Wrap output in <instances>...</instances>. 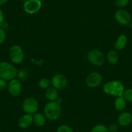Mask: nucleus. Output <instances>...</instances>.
<instances>
[{"label": "nucleus", "instance_id": "obj_1", "mask_svg": "<svg viewBox=\"0 0 132 132\" xmlns=\"http://www.w3.org/2000/svg\"><path fill=\"white\" fill-rule=\"evenodd\" d=\"M44 115L51 120H56L60 118L62 114L60 104L57 101H49L44 107Z\"/></svg>", "mask_w": 132, "mask_h": 132}, {"label": "nucleus", "instance_id": "obj_2", "mask_svg": "<svg viewBox=\"0 0 132 132\" xmlns=\"http://www.w3.org/2000/svg\"><path fill=\"white\" fill-rule=\"evenodd\" d=\"M102 89L106 94L116 97L122 96L124 91V85L119 80H111L106 82L104 84Z\"/></svg>", "mask_w": 132, "mask_h": 132}, {"label": "nucleus", "instance_id": "obj_3", "mask_svg": "<svg viewBox=\"0 0 132 132\" xmlns=\"http://www.w3.org/2000/svg\"><path fill=\"white\" fill-rule=\"evenodd\" d=\"M18 69L11 63L6 61L0 62V78L7 81L14 79L17 76Z\"/></svg>", "mask_w": 132, "mask_h": 132}, {"label": "nucleus", "instance_id": "obj_4", "mask_svg": "<svg viewBox=\"0 0 132 132\" xmlns=\"http://www.w3.org/2000/svg\"><path fill=\"white\" fill-rule=\"evenodd\" d=\"M87 59L94 65L101 67L105 63L106 58L104 53L99 49H93L87 54Z\"/></svg>", "mask_w": 132, "mask_h": 132}, {"label": "nucleus", "instance_id": "obj_5", "mask_svg": "<svg viewBox=\"0 0 132 132\" xmlns=\"http://www.w3.org/2000/svg\"><path fill=\"white\" fill-rule=\"evenodd\" d=\"M9 58L11 62L16 64L21 63L25 58V53L22 48L18 45H13L9 51Z\"/></svg>", "mask_w": 132, "mask_h": 132}, {"label": "nucleus", "instance_id": "obj_6", "mask_svg": "<svg viewBox=\"0 0 132 132\" xmlns=\"http://www.w3.org/2000/svg\"><path fill=\"white\" fill-rule=\"evenodd\" d=\"M38 102L35 98L28 97L25 98L22 103V109L26 113L32 114L37 112L38 110Z\"/></svg>", "mask_w": 132, "mask_h": 132}, {"label": "nucleus", "instance_id": "obj_7", "mask_svg": "<svg viewBox=\"0 0 132 132\" xmlns=\"http://www.w3.org/2000/svg\"><path fill=\"white\" fill-rule=\"evenodd\" d=\"M42 7L41 0H27L23 3V10L27 14H35L40 11Z\"/></svg>", "mask_w": 132, "mask_h": 132}, {"label": "nucleus", "instance_id": "obj_8", "mask_svg": "<svg viewBox=\"0 0 132 132\" xmlns=\"http://www.w3.org/2000/svg\"><path fill=\"white\" fill-rule=\"evenodd\" d=\"M115 19L117 22L121 25H128L131 20L129 12L123 9H119L115 12Z\"/></svg>", "mask_w": 132, "mask_h": 132}, {"label": "nucleus", "instance_id": "obj_9", "mask_svg": "<svg viewBox=\"0 0 132 132\" xmlns=\"http://www.w3.org/2000/svg\"><path fill=\"white\" fill-rule=\"evenodd\" d=\"M7 89L11 96L16 97L21 93L22 85L20 80L18 78H14L9 81Z\"/></svg>", "mask_w": 132, "mask_h": 132}, {"label": "nucleus", "instance_id": "obj_10", "mask_svg": "<svg viewBox=\"0 0 132 132\" xmlns=\"http://www.w3.org/2000/svg\"><path fill=\"white\" fill-rule=\"evenodd\" d=\"M102 77L98 72H92L87 77L86 79V85L90 88H95L101 84Z\"/></svg>", "mask_w": 132, "mask_h": 132}, {"label": "nucleus", "instance_id": "obj_11", "mask_svg": "<svg viewBox=\"0 0 132 132\" xmlns=\"http://www.w3.org/2000/svg\"><path fill=\"white\" fill-rule=\"evenodd\" d=\"M51 83L53 87L56 89H64L68 84V80L65 76L62 74H56L53 76L51 80Z\"/></svg>", "mask_w": 132, "mask_h": 132}, {"label": "nucleus", "instance_id": "obj_12", "mask_svg": "<svg viewBox=\"0 0 132 132\" xmlns=\"http://www.w3.org/2000/svg\"><path fill=\"white\" fill-rule=\"evenodd\" d=\"M118 124L122 127H126L132 122V114L128 111L121 113L117 118Z\"/></svg>", "mask_w": 132, "mask_h": 132}, {"label": "nucleus", "instance_id": "obj_13", "mask_svg": "<svg viewBox=\"0 0 132 132\" xmlns=\"http://www.w3.org/2000/svg\"><path fill=\"white\" fill-rule=\"evenodd\" d=\"M33 123L32 115L25 113L21 115L18 120V126L21 129H27Z\"/></svg>", "mask_w": 132, "mask_h": 132}, {"label": "nucleus", "instance_id": "obj_14", "mask_svg": "<svg viewBox=\"0 0 132 132\" xmlns=\"http://www.w3.org/2000/svg\"><path fill=\"white\" fill-rule=\"evenodd\" d=\"M128 38L125 35H121L117 38L115 44H114V47L117 51H122L125 48L126 46Z\"/></svg>", "mask_w": 132, "mask_h": 132}, {"label": "nucleus", "instance_id": "obj_15", "mask_svg": "<svg viewBox=\"0 0 132 132\" xmlns=\"http://www.w3.org/2000/svg\"><path fill=\"white\" fill-rule=\"evenodd\" d=\"M33 123H35L37 126L42 127L46 123V117L45 115L39 112H36L33 114Z\"/></svg>", "mask_w": 132, "mask_h": 132}, {"label": "nucleus", "instance_id": "obj_16", "mask_svg": "<svg viewBox=\"0 0 132 132\" xmlns=\"http://www.w3.org/2000/svg\"><path fill=\"white\" fill-rule=\"evenodd\" d=\"M45 97L49 101H56L58 98V91L54 87H50L45 90Z\"/></svg>", "mask_w": 132, "mask_h": 132}, {"label": "nucleus", "instance_id": "obj_17", "mask_svg": "<svg viewBox=\"0 0 132 132\" xmlns=\"http://www.w3.org/2000/svg\"><path fill=\"white\" fill-rule=\"evenodd\" d=\"M106 60L110 65H115L119 62V55L116 51L111 50L108 53Z\"/></svg>", "mask_w": 132, "mask_h": 132}, {"label": "nucleus", "instance_id": "obj_18", "mask_svg": "<svg viewBox=\"0 0 132 132\" xmlns=\"http://www.w3.org/2000/svg\"><path fill=\"white\" fill-rule=\"evenodd\" d=\"M114 106L117 111H123L126 107V101L123 96H117L115 98L114 102Z\"/></svg>", "mask_w": 132, "mask_h": 132}, {"label": "nucleus", "instance_id": "obj_19", "mask_svg": "<svg viewBox=\"0 0 132 132\" xmlns=\"http://www.w3.org/2000/svg\"><path fill=\"white\" fill-rule=\"evenodd\" d=\"M52 85L51 80L47 78H43L40 79L38 82V86L40 88L47 89L51 87Z\"/></svg>", "mask_w": 132, "mask_h": 132}, {"label": "nucleus", "instance_id": "obj_20", "mask_svg": "<svg viewBox=\"0 0 132 132\" xmlns=\"http://www.w3.org/2000/svg\"><path fill=\"white\" fill-rule=\"evenodd\" d=\"M91 132H109L108 127L103 124H96L91 129Z\"/></svg>", "mask_w": 132, "mask_h": 132}, {"label": "nucleus", "instance_id": "obj_21", "mask_svg": "<svg viewBox=\"0 0 132 132\" xmlns=\"http://www.w3.org/2000/svg\"><path fill=\"white\" fill-rule=\"evenodd\" d=\"M28 75H29V73L25 69H21L20 70H18L16 77L19 80H25L27 78Z\"/></svg>", "mask_w": 132, "mask_h": 132}, {"label": "nucleus", "instance_id": "obj_22", "mask_svg": "<svg viewBox=\"0 0 132 132\" xmlns=\"http://www.w3.org/2000/svg\"><path fill=\"white\" fill-rule=\"evenodd\" d=\"M130 0H115V4L119 9H123L129 4Z\"/></svg>", "mask_w": 132, "mask_h": 132}, {"label": "nucleus", "instance_id": "obj_23", "mask_svg": "<svg viewBox=\"0 0 132 132\" xmlns=\"http://www.w3.org/2000/svg\"><path fill=\"white\" fill-rule=\"evenodd\" d=\"M122 96L126 102L128 101L129 102H132V89H128L126 90H124Z\"/></svg>", "mask_w": 132, "mask_h": 132}, {"label": "nucleus", "instance_id": "obj_24", "mask_svg": "<svg viewBox=\"0 0 132 132\" xmlns=\"http://www.w3.org/2000/svg\"><path fill=\"white\" fill-rule=\"evenodd\" d=\"M56 132H73V131L69 126L63 124L58 127Z\"/></svg>", "mask_w": 132, "mask_h": 132}, {"label": "nucleus", "instance_id": "obj_25", "mask_svg": "<svg viewBox=\"0 0 132 132\" xmlns=\"http://www.w3.org/2000/svg\"><path fill=\"white\" fill-rule=\"evenodd\" d=\"M6 40V32L3 28L0 27V45L4 43Z\"/></svg>", "mask_w": 132, "mask_h": 132}, {"label": "nucleus", "instance_id": "obj_26", "mask_svg": "<svg viewBox=\"0 0 132 132\" xmlns=\"http://www.w3.org/2000/svg\"><path fill=\"white\" fill-rule=\"evenodd\" d=\"M119 129L118 125L115 123H112V124H110L108 127V129L109 132H117Z\"/></svg>", "mask_w": 132, "mask_h": 132}, {"label": "nucleus", "instance_id": "obj_27", "mask_svg": "<svg viewBox=\"0 0 132 132\" xmlns=\"http://www.w3.org/2000/svg\"><path fill=\"white\" fill-rule=\"evenodd\" d=\"M7 81L3 78H0V91H3L7 89Z\"/></svg>", "mask_w": 132, "mask_h": 132}, {"label": "nucleus", "instance_id": "obj_28", "mask_svg": "<svg viewBox=\"0 0 132 132\" xmlns=\"http://www.w3.org/2000/svg\"><path fill=\"white\" fill-rule=\"evenodd\" d=\"M4 14H3V11L0 9V27H2V26L4 25Z\"/></svg>", "mask_w": 132, "mask_h": 132}, {"label": "nucleus", "instance_id": "obj_29", "mask_svg": "<svg viewBox=\"0 0 132 132\" xmlns=\"http://www.w3.org/2000/svg\"><path fill=\"white\" fill-rule=\"evenodd\" d=\"M8 2L9 0H0V6L4 5H5Z\"/></svg>", "mask_w": 132, "mask_h": 132}, {"label": "nucleus", "instance_id": "obj_30", "mask_svg": "<svg viewBox=\"0 0 132 132\" xmlns=\"http://www.w3.org/2000/svg\"><path fill=\"white\" fill-rule=\"evenodd\" d=\"M20 1H21V2H26L27 0H20Z\"/></svg>", "mask_w": 132, "mask_h": 132}, {"label": "nucleus", "instance_id": "obj_31", "mask_svg": "<svg viewBox=\"0 0 132 132\" xmlns=\"http://www.w3.org/2000/svg\"><path fill=\"white\" fill-rule=\"evenodd\" d=\"M131 45H132V39H131Z\"/></svg>", "mask_w": 132, "mask_h": 132}, {"label": "nucleus", "instance_id": "obj_32", "mask_svg": "<svg viewBox=\"0 0 132 132\" xmlns=\"http://www.w3.org/2000/svg\"><path fill=\"white\" fill-rule=\"evenodd\" d=\"M79 132H85V131H79Z\"/></svg>", "mask_w": 132, "mask_h": 132}]
</instances>
